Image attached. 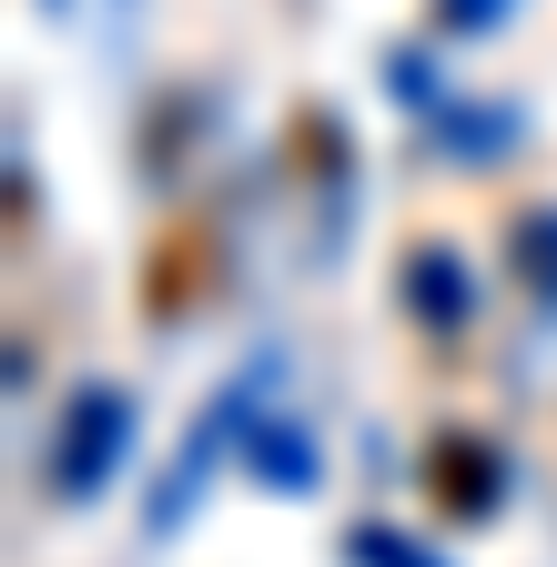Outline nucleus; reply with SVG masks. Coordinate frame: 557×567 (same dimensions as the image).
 I'll return each instance as SVG.
<instances>
[{"instance_id": "1", "label": "nucleus", "mask_w": 557, "mask_h": 567, "mask_svg": "<svg viewBox=\"0 0 557 567\" xmlns=\"http://www.w3.org/2000/svg\"><path fill=\"white\" fill-rule=\"evenodd\" d=\"M112 446H122V395H112V385H82L72 415H61V436H51V476H61V496H92L102 466H112Z\"/></svg>"}, {"instance_id": "2", "label": "nucleus", "mask_w": 557, "mask_h": 567, "mask_svg": "<svg viewBox=\"0 0 557 567\" xmlns=\"http://www.w3.org/2000/svg\"><path fill=\"white\" fill-rule=\"evenodd\" d=\"M426 496L446 517H497V456H486L476 436H436L426 446Z\"/></svg>"}, {"instance_id": "3", "label": "nucleus", "mask_w": 557, "mask_h": 567, "mask_svg": "<svg viewBox=\"0 0 557 567\" xmlns=\"http://www.w3.org/2000/svg\"><path fill=\"white\" fill-rule=\"evenodd\" d=\"M203 274H214V244H203V224H173V244L153 254V284H143V295H153V315L173 324L183 315V295H193V284Z\"/></svg>"}]
</instances>
